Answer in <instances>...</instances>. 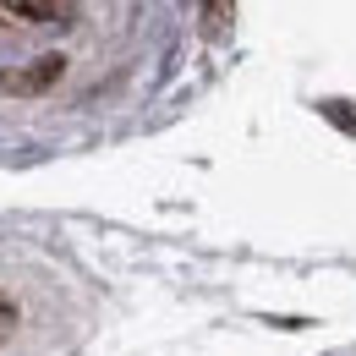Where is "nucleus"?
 <instances>
[{
    "label": "nucleus",
    "mask_w": 356,
    "mask_h": 356,
    "mask_svg": "<svg viewBox=\"0 0 356 356\" xmlns=\"http://www.w3.org/2000/svg\"><path fill=\"white\" fill-rule=\"evenodd\" d=\"M72 17V0H0V39H39Z\"/></svg>",
    "instance_id": "1"
},
{
    "label": "nucleus",
    "mask_w": 356,
    "mask_h": 356,
    "mask_svg": "<svg viewBox=\"0 0 356 356\" xmlns=\"http://www.w3.org/2000/svg\"><path fill=\"white\" fill-rule=\"evenodd\" d=\"M22 340H28V296H22L17 280L0 274V351L22 346Z\"/></svg>",
    "instance_id": "2"
}]
</instances>
